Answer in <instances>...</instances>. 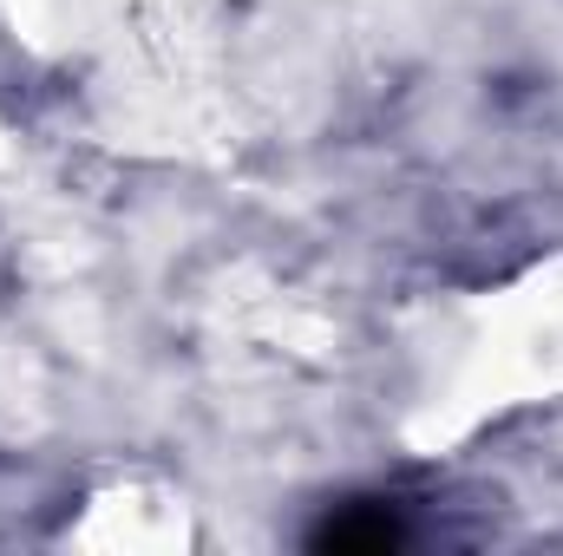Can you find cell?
<instances>
[{
    "label": "cell",
    "instance_id": "6da1fadb",
    "mask_svg": "<svg viewBox=\"0 0 563 556\" xmlns=\"http://www.w3.org/2000/svg\"><path fill=\"white\" fill-rule=\"evenodd\" d=\"M314 551H341V556H387L407 544V518L380 498H354V504H334L314 531H308Z\"/></svg>",
    "mask_w": 563,
    "mask_h": 556
}]
</instances>
